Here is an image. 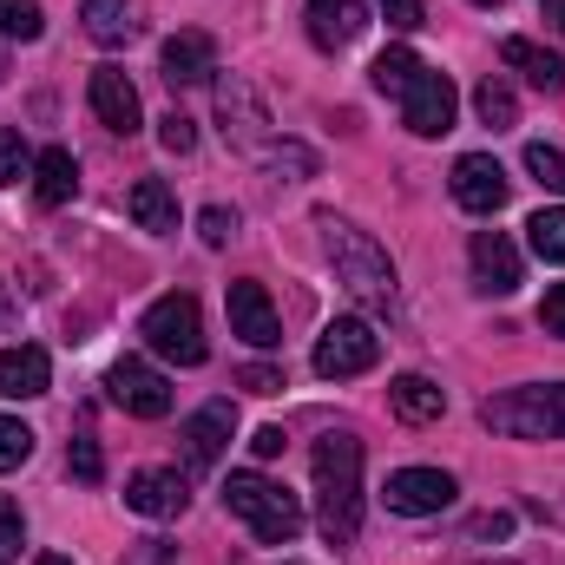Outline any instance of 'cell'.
<instances>
[{"instance_id": "cell-24", "label": "cell", "mask_w": 565, "mask_h": 565, "mask_svg": "<svg viewBox=\"0 0 565 565\" xmlns=\"http://www.w3.org/2000/svg\"><path fill=\"white\" fill-rule=\"evenodd\" d=\"M388 402H395L402 422H440V415H447V395H440L427 375H395V382H388Z\"/></svg>"}, {"instance_id": "cell-35", "label": "cell", "mask_w": 565, "mask_h": 565, "mask_svg": "<svg viewBox=\"0 0 565 565\" xmlns=\"http://www.w3.org/2000/svg\"><path fill=\"white\" fill-rule=\"evenodd\" d=\"M158 145H164V151H178V158H184V151H191V145H198V126H191V119H184V113H164V119H158Z\"/></svg>"}, {"instance_id": "cell-17", "label": "cell", "mask_w": 565, "mask_h": 565, "mask_svg": "<svg viewBox=\"0 0 565 565\" xmlns=\"http://www.w3.org/2000/svg\"><path fill=\"white\" fill-rule=\"evenodd\" d=\"M158 60H164V79H171V86H204V79H217V46H211V33H171Z\"/></svg>"}, {"instance_id": "cell-21", "label": "cell", "mask_w": 565, "mask_h": 565, "mask_svg": "<svg viewBox=\"0 0 565 565\" xmlns=\"http://www.w3.org/2000/svg\"><path fill=\"white\" fill-rule=\"evenodd\" d=\"M132 217H139V231H151V237H171L178 231V198H171L164 178H139L132 184Z\"/></svg>"}, {"instance_id": "cell-14", "label": "cell", "mask_w": 565, "mask_h": 565, "mask_svg": "<svg viewBox=\"0 0 565 565\" xmlns=\"http://www.w3.org/2000/svg\"><path fill=\"white\" fill-rule=\"evenodd\" d=\"M126 507L145 513V520H178V513L191 507V487H184L178 467H145V473L126 480Z\"/></svg>"}, {"instance_id": "cell-5", "label": "cell", "mask_w": 565, "mask_h": 565, "mask_svg": "<svg viewBox=\"0 0 565 565\" xmlns=\"http://www.w3.org/2000/svg\"><path fill=\"white\" fill-rule=\"evenodd\" d=\"M224 507H231L264 546H289V540L302 533V507H296V493L277 487V480H264V473H231V480H224Z\"/></svg>"}, {"instance_id": "cell-45", "label": "cell", "mask_w": 565, "mask_h": 565, "mask_svg": "<svg viewBox=\"0 0 565 565\" xmlns=\"http://www.w3.org/2000/svg\"><path fill=\"white\" fill-rule=\"evenodd\" d=\"M493 565H513V559H493Z\"/></svg>"}, {"instance_id": "cell-23", "label": "cell", "mask_w": 565, "mask_h": 565, "mask_svg": "<svg viewBox=\"0 0 565 565\" xmlns=\"http://www.w3.org/2000/svg\"><path fill=\"white\" fill-rule=\"evenodd\" d=\"M79 20H86V33H93L99 46H126V40L139 33L132 0H79Z\"/></svg>"}, {"instance_id": "cell-41", "label": "cell", "mask_w": 565, "mask_h": 565, "mask_svg": "<svg viewBox=\"0 0 565 565\" xmlns=\"http://www.w3.org/2000/svg\"><path fill=\"white\" fill-rule=\"evenodd\" d=\"M139 546H145V553L132 565H164V559H171V546H164V540H139Z\"/></svg>"}, {"instance_id": "cell-7", "label": "cell", "mask_w": 565, "mask_h": 565, "mask_svg": "<svg viewBox=\"0 0 565 565\" xmlns=\"http://www.w3.org/2000/svg\"><path fill=\"white\" fill-rule=\"evenodd\" d=\"M316 375L322 382H349V375H369L375 362H382V335H375V322L369 316H335L322 335H316Z\"/></svg>"}, {"instance_id": "cell-9", "label": "cell", "mask_w": 565, "mask_h": 565, "mask_svg": "<svg viewBox=\"0 0 565 565\" xmlns=\"http://www.w3.org/2000/svg\"><path fill=\"white\" fill-rule=\"evenodd\" d=\"M454 473H440V467H402V473H388V487H382V500H388V513H402V520H427V513H447L454 507Z\"/></svg>"}, {"instance_id": "cell-20", "label": "cell", "mask_w": 565, "mask_h": 565, "mask_svg": "<svg viewBox=\"0 0 565 565\" xmlns=\"http://www.w3.org/2000/svg\"><path fill=\"white\" fill-rule=\"evenodd\" d=\"M33 191H40L46 211H60V204L79 191V158H73L66 145H46V151L33 158Z\"/></svg>"}, {"instance_id": "cell-26", "label": "cell", "mask_w": 565, "mask_h": 565, "mask_svg": "<svg viewBox=\"0 0 565 565\" xmlns=\"http://www.w3.org/2000/svg\"><path fill=\"white\" fill-rule=\"evenodd\" d=\"M415 73H422V60H415L408 46H388V53H382V60L369 66V79H375V93H395V99L408 93V79H415Z\"/></svg>"}, {"instance_id": "cell-42", "label": "cell", "mask_w": 565, "mask_h": 565, "mask_svg": "<svg viewBox=\"0 0 565 565\" xmlns=\"http://www.w3.org/2000/svg\"><path fill=\"white\" fill-rule=\"evenodd\" d=\"M33 565H73L66 553H33Z\"/></svg>"}, {"instance_id": "cell-11", "label": "cell", "mask_w": 565, "mask_h": 565, "mask_svg": "<svg viewBox=\"0 0 565 565\" xmlns=\"http://www.w3.org/2000/svg\"><path fill=\"white\" fill-rule=\"evenodd\" d=\"M224 309H231V335H244L250 349H277L282 342V322H277V302H270V289L250 277L231 282V296H224Z\"/></svg>"}, {"instance_id": "cell-19", "label": "cell", "mask_w": 565, "mask_h": 565, "mask_svg": "<svg viewBox=\"0 0 565 565\" xmlns=\"http://www.w3.org/2000/svg\"><path fill=\"white\" fill-rule=\"evenodd\" d=\"M362 26H369V7L362 0H309V40L316 46H349V40H362Z\"/></svg>"}, {"instance_id": "cell-28", "label": "cell", "mask_w": 565, "mask_h": 565, "mask_svg": "<svg viewBox=\"0 0 565 565\" xmlns=\"http://www.w3.org/2000/svg\"><path fill=\"white\" fill-rule=\"evenodd\" d=\"M526 237H533V250H540L546 264H565V211H553V204L533 211V217H526Z\"/></svg>"}, {"instance_id": "cell-32", "label": "cell", "mask_w": 565, "mask_h": 565, "mask_svg": "<svg viewBox=\"0 0 565 565\" xmlns=\"http://www.w3.org/2000/svg\"><path fill=\"white\" fill-rule=\"evenodd\" d=\"M20 546H26V520H20V507L0 493V559H20Z\"/></svg>"}, {"instance_id": "cell-2", "label": "cell", "mask_w": 565, "mask_h": 565, "mask_svg": "<svg viewBox=\"0 0 565 565\" xmlns=\"http://www.w3.org/2000/svg\"><path fill=\"white\" fill-rule=\"evenodd\" d=\"M217 126H224V139L231 151H244V158H257V164H270V171H289V178H309L316 171V151L296 139H282L277 126H270V106L257 99V86L250 79H217Z\"/></svg>"}, {"instance_id": "cell-22", "label": "cell", "mask_w": 565, "mask_h": 565, "mask_svg": "<svg viewBox=\"0 0 565 565\" xmlns=\"http://www.w3.org/2000/svg\"><path fill=\"white\" fill-rule=\"evenodd\" d=\"M500 60H507L513 73H526L540 93H559V86H565V60H559V53H546V46H533V40H507V46H500Z\"/></svg>"}, {"instance_id": "cell-40", "label": "cell", "mask_w": 565, "mask_h": 565, "mask_svg": "<svg viewBox=\"0 0 565 565\" xmlns=\"http://www.w3.org/2000/svg\"><path fill=\"white\" fill-rule=\"evenodd\" d=\"M513 533V520L507 513H487V520H473V540H507Z\"/></svg>"}, {"instance_id": "cell-13", "label": "cell", "mask_w": 565, "mask_h": 565, "mask_svg": "<svg viewBox=\"0 0 565 565\" xmlns=\"http://www.w3.org/2000/svg\"><path fill=\"white\" fill-rule=\"evenodd\" d=\"M86 99H93V113H99V126L106 132H119V139H132L145 126V106H139V86L119 73V66H99L93 79H86Z\"/></svg>"}, {"instance_id": "cell-29", "label": "cell", "mask_w": 565, "mask_h": 565, "mask_svg": "<svg viewBox=\"0 0 565 565\" xmlns=\"http://www.w3.org/2000/svg\"><path fill=\"white\" fill-rule=\"evenodd\" d=\"M526 171H533V184H546L553 198H565V151H559V145L533 139V145H526Z\"/></svg>"}, {"instance_id": "cell-8", "label": "cell", "mask_w": 565, "mask_h": 565, "mask_svg": "<svg viewBox=\"0 0 565 565\" xmlns=\"http://www.w3.org/2000/svg\"><path fill=\"white\" fill-rule=\"evenodd\" d=\"M454 113H460L454 79L434 73V66H422V73L408 79V93H402V119H408V132H415V139H440V132H454Z\"/></svg>"}, {"instance_id": "cell-27", "label": "cell", "mask_w": 565, "mask_h": 565, "mask_svg": "<svg viewBox=\"0 0 565 565\" xmlns=\"http://www.w3.org/2000/svg\"><path fill=\"white\" fill-rule=\"evenodd\" d=\"M46 33V13H40V0H0V40H40Z\"/></svg>"}, {"instance_id": "cell-31", "label": "cell", "mask_w": 565, "mask_h": 565, "mask_svg": "<svg viewBox=\"0 0 565 565\" xmlns=\"http://www.w3.org/2000/svg\"><path fill=\"white\" fill-rule=\"evenodd\" d=\"M20 178H33V151L13 126H0V184H20Z\"/></svg>"}, {"instance_id": "cell-38", "label": "cell", "mask_w": 565, "mask_h": 565, "mask_svg": "<svg viewBox=\"0 0 565 565\" xmlns=\"http://www.w3.org/2000/svg\"><path fill=\"white\" fill-rule=\"evenodd\" d=\"M237 382H244L250 395H277V388H282V369H264V362H250V369H244Z\"/></svg>"}, {"instance_id": "cell-46", "label": "cell", "mask_w": 565, "mask_h": 565, "mask_svg": "<svg viewBox=\"0 0 565 565\" xmlns=\"http://www.w3.org/2000/svg\"><path fill=\"white\" fill-rule=\"evenodd\" d=\"M0 309H7V296H0Z\"/></svg>"}, {"instance_id": "cell-44", "label": "cell", "mask_w": 565, "mask_h": 565, "mask_svg": "<svg viewBox=\"0 0 565 565\" xmlns=\"http://www.w3.org/2000/svg\"><path fill=\"white\" fill-rule=\"evenodd\" d=\"M473 7H500V0H473Z\"/></svg>"}, {"instance_id": "cell-37", "label": "cell", "mask_w": 565, "mask_h": 565, "mask_svg": "<svg viewBox=\"0 0 565 565\" xmlns=\"http://www.w3.org/2000/svg\"><path fill=\"white\" fill-rule=\"evenodd\" d=\"M540 329H546V335H565V282L546 289V302H540Z\"/></svg>"}, {"instance_id": "cell-3", "label": "cell", "mask_w": 565, "mask_h": 565, "mask_svg": "<svg viewBox=\"0 0 565 565\" xmlns=\"http://www.w3.org/2000/svg\"><path fill=\"white\" fill-rule=\"evenodd\" d=\"M316 231H322V250H329V264H335V282L362 302V309H395V296H402V282H395V264H388V250L369 237V231H355V224H342V217H316Z\"/></svg>"}, {"instance_id": "cell-43", "label": "cell", "mask_w": 565, "mask_h": 565, "mask_svg": "<svg viewBox=\"0 0 565 565\" xmlns=\"http://www.w3.org/2000/svg\"><path fill=\"white\" fill-rule=\"evenodd\" d=\"M546 7V20H565V0H540Z\"/></svg>"}, {"instance_id": "cell-47", "label": "cell", "mask_w": 565, "mask_h": 565, "mask_svg": "<svg viewBox=\"0 0 565 565\" xmlns=\"http://www.w3.org/2000/svg\"><path fill=\"white\" fill-rule=\"evenodd\" d=\"M559 26H565V20H559Z\"/></svg>"}, {"instance_id": "cell-10", "label": "cell", "mask_w": 565, "mask_h": 565, "mask_svg": "<svg viewBox=\"0 0 565 565\" xmlns=\"http://www.w3.org/2000/svg\"><path fill=\"white\" fill-rule=\"evenodd\" d=\"M106 395L126 408V415H139V422H158V415H171V382L139 362V355H126V362H113V375H106Z\"/></svg>"}, {"instance_id": "cell-12", "label": "cell", "mask_w": 565, "mask_h": 565, "mask_svg": "<svg viewBox=\"0 0 565 565\" xmlns=\"http://www.w3.org/2000/svg\"><path fill=\"white\" fill-rule=\"evenodd\" d=\"M507 171H500V158H487V151H467V158H454V204L460 211H473V217H493L500 204H507Z\"/></svg>"}, {"instance_id": "cell-33", "label": "cell", "mask_w": 565, "mask_h": 565, "mask_svg": "<svg viewBox=\"0 0 565 565\" xmlns=\"http://www.w3.org/2000/svg\"><path fill=\"white\" fill-rule=\"evenodd\" d=\"M198 237H204L211 250H217V244H231V237H237V211H224V204H211V211L198 217Z\"/></svg>"}, {"instance_id": "cell-15", "label": "cell", "mask_w": 565, "mask_h": 565, "mask_svg": "<svg viewBox=\"0 0 565 565\" xmlns=\"http://www.w3.org/2000/svg\"><path fill=\"white\" fill-rule=\"evenodd\" d=\"M473 289H487V296H513L520 289V250H513V237L507 231H473Z\"/></svg>"}, {"instance_id": "cell-39", "label": "cell", "mask_w": 565, "mask_h": 565, "mask_svg": "<svg viewBox=\"0 0 565 565\" xmlns=\"http://www.w3.org/2000/svg\"><path fill=\"white\" fill-rule=\"evenodd\" d=\"M250 454H257V460H277L282 454V427H257V434H250Z\"/></svg>"}, {"instance_id": "cell-30", "label": "cell", "mask_w": 565, "mask_h": 565, "mask_svg": "<svg viewBox=\"0 0 565 565\" xmlns=\"http://www.w3.org/2000/svg\"><path fill=\"white\" fill-rule=\"evenodd\" d=\"M26 460H33V427L20 422V415H0V473H13Z\"/></svg>"}, {"instance_id": "cell-36", "label": "cell", "mask_w": 565, "mask_h": 565, "mask_svg": "<svg viewBox=\"0 0 565 565\" xmlns=\"http://www.w3.org/2000/svg\"><path fill=\"white\" fill-rule=\"evenodd\" d=\"M382 13L402 26V33H415V26H427V0H382Z\"/></svg>"}, {"instance_id": "cell-16", "label": "cell", "mask_w": 565, "mask_h": 565, "mask_svg": "<svg viewBox=\"0 0 565 565\" xmlns=\"http://www.w3.org/2000/svg\"><path fill=\"white\" fill-rule=\"evenodd\" d=\"M237 434V408L231 402H204L191 422L178 427V440H184V460L191 467H217V454H224V440Z\"/></svg>"}, {"instance_id": "cell-25", "label": "cell", "mask_w": 565, "mask_h": 565, "mask_svg": "<svg viewBox=\"0 0 565 565\" xmlns=\"http://www.w3.org/2000/svg\"><path fill=\"white\" fill-rule=\"evenodd\" d=\"M473 113H480V126H493V132L520 126V99H513V86H507V79H480V93H473Z\"/></svg>"}, {"instance_id": "cell-18", "label": "cell", "mask_w": 565, "mask_h": 565, "mask_svg": "<svg viewBox=\"0 0 565 565\" xmlns=\"http://www.w3.org/2000/svg\"><path fill=\"white\" fill-rule=\"evenodd\" d=\"M46 382H53L46 349H33V342L0 349V402H33V395H46Z\"/></svg>"}, {"instance_id": "cell-34", "label": "cell", "mask_w": 565, "mask_h": 565, "mask_svg": "<svg viewBox=\"0 0 565 565\" xmlns=\"http://www.w3.org/2000/svg\"><path fill=\"white\" fill-rule=\"evenodd\" d=\"M66 467H73V473L93 487V480L106 473V460H99V440H93V434H79V440H73V454H66Z\"/></svg>"}, {"instance_id": "cell-6", "label": "cell", "mask_w": 565, "mask_h": 565, "mask_svg": "<svg viewBox=\"0 0 565 565\" xmlns=\"http://www.w3.org/2000/svg\"><path fill=\"white\" fill-rule=\"evenodd\" d=\"M139 335L151 342V355H164V362H178V369H198V362L211 355V342H204V309H198V296H184V289H171V296H158V302L145 309Z\"/></svg>"}, {"instance_id": "cell-4", "label": "cell", "mask_w": 565, "mask_h": 565, "mask_svg": "<svg viewBox=\"0 0 565 565\" xmlns=\"http://www.w3.org/2000/svg\"><path fill=\"white\" fill-rule=\"evenodd\" d=\"M480 422L507 440H565V382H526L480 402Z\"/></svg>"}, {"instance_id": "cell-1", "label": "cell", "mask_w": 565, "mask_h": 565, "mask_svg": "<svg viewBox=\"0 0 565 565\" xmlns=\"http://www.w3.org/2000/svg\"><path fill=\"white\" fill-rule=\"evenodd\" d=\"M316 473V526L329 546H349L362 533V440L349 427H329L309 454Z\"/></svg>"}]
</instances>
